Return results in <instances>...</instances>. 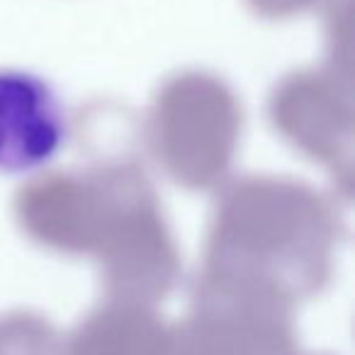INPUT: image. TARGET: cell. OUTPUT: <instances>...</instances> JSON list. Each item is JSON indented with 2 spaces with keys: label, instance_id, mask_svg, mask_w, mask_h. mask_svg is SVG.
<instances>
[{
  "label": "cell",
  "instance_id": "obj_1",
  "mask_svg": "<svg viewBox=\"0 0 355 355\" xmlns=\"http://www.w3.org/2000/svg\"><path fill=\"white\" fill-rule=\"evenodd\" d=\"M69 119L49 80L27 71H0V173L22 175L61 153Z\"/></svg>",
  "mask_w": 355,
  "mask_h": 355
}]
</instances>
